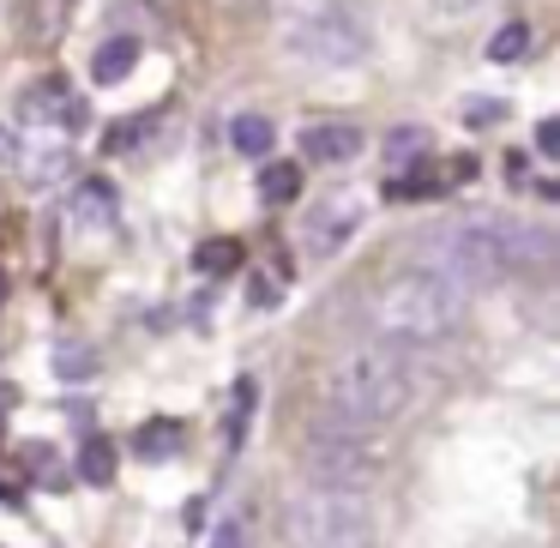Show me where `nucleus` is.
<instances>
[{
    "mask_svg": "<svg viewBox=\"0 0 560 548\" xmlns=\"http://www.w3.org/2000/svg\"><path fill=\"white\" fill-rule=\"evenodd\" d=\"M500 115H506V109H500V103H488V97H470V103H464V121H476V127L500 121Z\"/></svg>",
    "mask_w": 560,
    "mask_h": 548,
    "instance_id": "nucleus-24",
    "label": "nucleus"
},
{
    "mask_svg": "<svg viewBox=\"0 0 560 548\" xmlns=\"http://www.w3.org/2000/svg\"><path fill=\"white\" fill-rule=\"evenodd\" d=\"M530 55V25L524 19H512V25H500L494 37H488V61L494 67H512V61H524Z\"/></svg>",
    "mask_w": 560,
    "mask_h": 548,
    "instance_id": "nucleus-16",
    "label": "nucleus"
},
{
    "mask_svg": "<svg viewBox=\"0 0 560 548\" xmlns=\"http://www.w3.org/2000/svg\"><path fill=\"white\" fill-rule=\"evenodd\" d=\"M271 139L278 133H271L266 115H235L230 121V145L242 151V158H271Z\"/></svg>",
    "mask_w": 560,
    "mask_h": 548,
    "instance_id": "nucleus-13",
    "label": "nucleus"
},
{
    "mask_svg": "<svg viewBox=\"0 0 560 548\" xmlns=\"http://www.w3.org/2000/svg\"><path fill=\"white\" fill-rule=\"evenodd\" d=\"M355 230H362V199H355V194H331V199H319V211H307L302 254L307 259H331Z\"/></svg>",
    "mask_w": 560,
    "mask_h": 548,
    "instance_id": "nucleus-7",
    "label": "nucleus"
},
{
    "mask_svg": "<svg viewBox=\"0 0 560 548\" xmlns=\"http://www.w3.org/2000/svg\"><path fill=\"white\" fill-rule=\"evenodd\" d=\"M151 127H158V115H139V121H121V127H115L109 139H103V145H109V151H133L139 139L151 133Z\"/></svg>",
    "mask_w": 560,
    "mask_h": 548,
    "instance_id": "nucleus-21",
    "label": "nucleus"
},
{
    "mask_svg": "<svg viewBox=\"0 0 560 548\" xmlns=\"http://www.w3.org/2000/svg\"><path fill=\"white\" fill-rule=\"evenodd\" d=\"M295 548H374V506L355 482H307L290 500Z\"/></svg>",
    "mask_w": 560,
    "mask_h": 548,
    "instance_id": "nucleus-4",
    "label": "nucleus"
},
{
    "mask_svg": "<svg viewBox=\"0 0 560 548\" xmlns=\"http://www.w3.org/2000/svg\"><path fill=\"white\" fill-rule=\"evenodd\" d=\"M536 151H542V158H555V151H560V121H542V127H536Z\"/></svg>",
    "mask_w": 560,
    "mask_h": 548,
    "instance_id": "nucleus-26",
    "label": "nucleus"
},
{
    "mask_svg": "<svg viewBox=\"0 0 560 548\" xmlns=\"http://www.w3.org/2000/svg\"><path fill=\"white\" fill-rule=\"evenodd\" d=\"M548 259V235L506 211H464L416 235V266L446 278L452 290H488Z\"/></svg>",
    "mask_w": 560,
    "mask_h": 548,
    "instance_id": "nucleus-1",
    "label": "nucleus"
},
{
    "mask_svg": "<svg viewBox=\"0 0 560 548\" xmlns=\"http://www.w3.org/2000/svg\"><path fill=\"white\" fill-rule=\"evenodd\" d=\"M0 500H7V506H13V500H19V482H0Z\"/></svg>",
    "mask_w": 560,
    "mask_h": 548,
    "instance_id": "nucleus-30",
    "label": "nucleus"
},
{
    "mask_svg": "<svg viewBox=\"0 0 560 548\" xmlns=\"http://www.w3.org/2000/svg\"><path fill=\"white\" fill-rule=\"evenodd\" d=\"M278 295H283V283H278V278H254V290H247V302H254V307H271Z\"/></svg>",
    "mask_w": 560,
    "mask_h": 548,
    "instance_id": "nucleus-25",
    "label": "nucleus"
},
{
    "mask_svg": "<svg viewBox=\"0 0 560 548\" xmlns=\"http://www.w3.org/2000/svg\"><path fill=\"white\" fill-rule=\"evenodd\" d=\"M211 548H254V536H247V524H242V518H223V524H218V536H211Z\"/></svg>",
    "mask_w": 560,
    "mask_h": 548,
    "instance_id": "nucleus-23",
    "label": "nucleus"
},
{
    "mask_svg": "<svg viewBox=\"0 0 560 548\" xmlns=\"http://www.w3.org/2000/svg\"><path fill=\"white\" fill-rule=\"evenodd\" d=\"M19 121L25 127H61V133H79V127L91 121L85 97H79L67 79H43V85H31L25 97H19Z\"/></svg>",
    "mask_w": 560,
    "mask_h": 548,
    "instance_id": "nucleus-8",
    "label": "nucleus"
},
{
    "mask_svg": "<svg viewBox=\"0 0 560 548\" xmlns=\"http://www.w3.org/2000/svg\"><path fill=\"white\" fill-rule=\"evenodd\" d=\"M55 374L61 380H91L97 374V355H91L85 343H61V350H55Z\"/></svg>",
    "mask_w": 560,
    "mask_h": 548,
    "instance_id": "nucleus-20",
    "label": "nucleus"
},
{
    "mask_svg": "<svg viewBox=\"0 0 560 548\" xmlns=\"http://www.w3.org/2000/svg\"><path fill=\"white\" fill-rule=\"evenodd\" d=\"M133 452H139L145 464L175 458V452H182V422H175V416H151V422L133 434Z\"/></svg>",
    "mask_w": 560,
    "mask_h": 548,
    "instance_id": "nucleus-12",
    "label": "nucleus"
},
{
    "mask_svg": "<svg viewBox=\"0 0 560 548\" xmlns=\"http://www.w3.org/2000/svg\"><path fill=\"white\" fill-rule=\"evenodd\" d=\"M355 151H362V127H350V121H314L302 133L307 163H350Z\"/></svg>",
    "mask_w": 560,
    "mask_h": 548,
    "instance_id": "nucleus-9",
    "label": "nucleus"
},
{
    "mask_svg": "<svg viewBox=\"0 0 560 548\" xmlns=\"http://www.w3.org/2000/svg\"><path fill=\"white\" fill-rule=\"evenodd\" d=\"M13 158V133H7V127H0V163Z\"/></svg>",
    "mask_w": 560,
    "mask_h": 548,
    "instance_id": "nucleus-29",
    "label": "nucleus"
},
{
    "mask_svg": "<svg viewBox=\"0 0 560 548\" xmlns=\"http://www.w3.org/2000/svg\"><path fill=\"white\" fill-rule=\"evenodd\" d=\"M416 158H428V127H392L386 133V163L392 170H416Z\"/></svg>",
    "mask_w": 560,
    "mask_h": 548,
    "instance_id": "nucleus-15",
    "label": "nucleus"
},
{
    "mask_svg": "<svg viewBox=\"0 0 560 548\" xmlns=\"http://www.w3.org/2000/svg\"><path fill=\"white\" fill-rule=\"evenodd\" d=\"M25 175H31V187H49L55 175H67V151H61V145L31 151V158H25Z\"/></svg>",
    "mask_w": 560,
    "mask_h": 548,
    "instance_id": "nucleus-19",
    "label": "nucleus"
},
{
    "mask_svg": "<svg viewBox=\"0 0 560 548\" xmlns=\"http://www.w3.org/2000/svg\"><path fill=\"white\" fill-rule=\"evenodd\" d=\"M115 211H121V199H115V187L109 182H79V194H73V230H91V235H103V230H115Z\"/></svg>",
    "mask_w": 560,
    "mask_h": 548,
    "instance_id": "nucleus-10",
    "label": "nucleus"
},
{
    "mask_svg": "<svg viewBox=\"0 0 560 548\" xmlns=\"http://www.w3.org/2000/svg\"><path fill=\"white\" fill-rule=\"evenodd\" d=\"M259 194H266L271 206H290V199L302 194V163H266V170H259Z\"/></svg>",
    "mask_w": 560,
    "mask_h": 548,
    "instance_id": "nucleus-17",
    "label": "nucleus"
},
{
    "mask_svg": "<svg viewBox=\"0 0 560 548\" xmlns=\"http://www.w3.org/2000/svg\"><path fill=\"white\" fill-rule=\"evenodd\" d=\"M79 482H91V488H109L115 482V446L103 434H91L85 446H79Z\"/></svg>",
    "mask_w": 560,
    "mask_h": 548,
    "instance_id": "nucleus-14",
    "label": "nucleus"
},
{
    "mask_svg": "<svg viewBox=\"0 0 560 548\" xmlns=\"http://www.w3.org/2000/svg\"><path fill=\"white\" fill-rule=\"evenodd\" d=\"M368 49H374V25L355 0H326L290 25V55L319 73H343V67L368 61Z\"/></svg>",
    "mask_w": 560,
    "mask_h": 548,
    "instance_id": "nucleus-5",
    "label": "nucleus"
},
{
    "mask_svg": "<svg viewBox=\"0 0 560 548\" xmlns=\"http://www.w3.org/2000/svg\"><path fill=\"white\" fill-rule=\"evenodd\" d=\"M247 410H254V380H242V386H235V404H230V446L242 440V428H247Z\"/></svg>",
    "mask_w": 560,
    "mask_h": 548,
    "instance_id": "nucleus-22",
    "label": "nucleus"
},
{
    "mask_svg": "<svg viewBox=\"0 0 560 548\" xmlns=\"http://www.w3.org/2000/svg\"><path fill=\"white\" fill-rule=\"evenodd\" d=\"M133 67H139V37H109L91 55V79H97V85H121Z\"/></svg>",
    "mask_w": 560,
    "mask_h": 548,
    "instance_id": "nucleus-11",
    "label": "nucleus"
},
{
    "mask_svg": "<svg viewBox=\"0 0 560 548\" xmlns=\"http://www.w3.org/2000/svg\"><path fill=\"white\" fill-rule=\"evenodd\" d=\"M13 404H19V392H13V386H7V380H0V416L13 410Z\"/></svg>",
    "mask_w": 560,
    "mask_h": 548,
    "instance_id": "nucleus-28",
    "label": "nucleus"
},
{
    "mask_svg": "<svg viewBox=\"0 0 560 548\" xmlns=\"http://www.w3.org/2000/svg\"><path fill=\"white\" fill-rule=\"evenodd\" d=\"M434 7H440V13L458 19V13H476V7H488V0H434Z\"/></svg>",
    "mask_w": 560,
    "mask_h": 548,
    "instance_id": "nucleus-27",
    "label": "nucleus"
},
{
    "mask_svg": "<svg viewBox=\"0 0 560 548\" xmlns=\"http://www.w3.org/2000/svg\"><path fill=\"white\" fill-rule=\"evenodd\" d=\"M416 404V374L404 362V350L386 343H362L326 374V416L355 434H380V428L404 422V410Z\"/></svg>",
    "mask_w": 560,
    "mask_h": 548,
    "instance_id": "nucleus-3",
    "label": "nucleus"
},
{
    "mask_svg": "<svg viewBox=\"0 0 560 548\" xmlns=\"http://www.w3.org/2000/svg\"><path fill=\"white\" fill-rule=\"evenodd\" d=\"M0 302H7V278H0Z\"/></svg>",
    "mask_w": 560,
    "mask_h": 548,
    "instance_id": "nucleus-31",
    "label": "nucleus"
},
{
    "mask_svg": "<svg viewBox=\"0 0 560 548\" xmlns=\"http://www.w3.org/2000/svg\"><path fill=\"white\" fill-rule=\"evenodd\" d=\"M464 314H470V295L464 290H452L446 278H434V271H422V266H404L374 290V302H368V331H374V343H386V350H428V343L452 338V331L464 326Z\"/></svg>",
    "mask_w": 560,
    "mask_h": 548,
    "instance_id": "nucleus-2",
    "label": "nucleus"
},
{
    "mask_svg": "<svg viewBox=\"0 0 560 548\" xmlns=\"http://www.w3.org/2000/svg\"><path fill=\"white\" fill-rule=\"evenodd\" d=\"M194 266L206 271V278H230L235 266H242V242H235V235H223V242H206L194 254Z\"/></svg>",
    "mask_w": 560,
    "mask_h": 548,
    "instance_id": "nucleus-18",
    "label": "nucleus"
},
{
    "mask_svg": "<svg viewBox=\"0 0 560 548\" xmlns=\"http://www.w3.org/2000/svg\"><path fill=\"white\" fill-rule=\"evenodd\" d=\"M362 470H368V434L319 416V422L307 428V476H314V482H355Z\"/></svg>",
    "mask_w": 560,
    "mask_h": 548,
    "instance_id": "nucleus-6",
    "label": "nucleus"
}]
</instances>
